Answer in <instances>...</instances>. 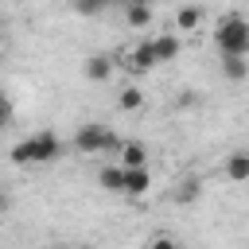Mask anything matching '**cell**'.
Listing matches in <instances>:
<instances>
[{
  "mask_svg": "<svg viewBox=\"0 0 249 249\" xmlns=\"http://www.w3.org/2000/svg\"><path fill=\"white\" fill-rule=\"evenodd\" d=\"M109 4H117V0H74V12L78 16H101Z\"/></svg>",
  "mask_w": 249,
  "mask_h": 249,
  "instance_id": "2e32d148",
  "label": "cell"
},
{
  "mask_svg": "<svg viewBox=\"0 0 249 249\" xmlns=\"http://www.w3.org/2000/svg\"><path fill=\"white\" fill-rule=\"evenodd\" d=\"M214 47L222 54H249V19L245 16H222L214 27Z\"/></svg>",
  "mask_w": 249,
  "mask_h": 249,
  "instance_id": "7a4b0ae2",
  "label": "cell"
},
{
  "mask_svg": "<svg viewBox=\"0 0 249 249\" xmlns=\"http://www.w3.org/2000/svg\"><path fill=\"white\" fill-rule=\"evenodd\" d=\"M175 23H179V31H195V27L202 23V12H198V8H179V12H175Z\"/></svg>",
  "mask_w": 249,
  "mask_h": 249,
  "instance_id": "5bb4252c",
  "label": "cell"
},
{
  "mask_svg": "<svg viewBox=\"0 0 249 249\" xmlns=\"http://www.w3.org/2000/svg\"><path fill=\"white\" fill-rule=\"evenodd\" d=\"M74 148H78L82 156H101V152L121 148V144H117V136H113L105 124H78V132H74Z\"/></svg>",
  "mask_w": 249,
  "mask_h": 249,
  "instance_id": "3957f363",
  "label": "cell"
},
{
  "mask_svg": "<svg viewBox=\"0 0 249 249\" xmlns=\"http://www.w3.org/2000/svg\"><path fill=\"white\" fill-rule=\"evenodd\" d=\"M152 43H156V58H160V66L175 62V58H179V51H183V43H179L175 35H156Z\"/></svg>",
  "mask_w": 249,
  "mask_h": 249,
  "instance_id": "9c48e42d",
  "label": "cell"
},
{
  "mask_svg": "<svg viewBox=\"0 0 249 249\" xmlns=\"http://www.w3.org/2000/svg\"><path fill=\"white\" fill-rule=\"evenodd\" d=\"M82 74H86L89 82H109V78H113V58H109V54H89L86 66H82Z\"/></svg>",
  "mask_w": 249,
  "mask_h": 249,
  "instance_id": "8992f818",
  "label": "cell"
},
{
  "mask_svg": "<svg viewBox=\"0 0 249 249\" xmlns=\"http://www.w3.org/2000/svg\"><path fill=\"white\" fill-rule=\"evenodd\" d=\"M140 4H156V0H140Z\"/></svg>",
  "mask_w": 249,
  "mask_h": 249,
  "instance_id": "ffe728a7",
  "label": "cell"
},
{
  "mask_svg": "<svg viewBox=\"0 0 249 249\" xmlns=\"http://www.w3.org/2000/svg\"><path fill=\"white\" fill-rule=\"evenodd\" d=\"M8 117H12V105H8V97H4V93H0V128H4V124H8Z\"/></svg>",
  "mask_w": 249,
  "mask_h": 249,
  "instance_id": "e0dca14e",
  "label": "cell"
},
{
  "mask_svg": "<svg viewBox=\"0 0 249 249\" xmlns=\"http://www.w3.org/2000/svg\"><path fill=\"white\" fill-rule=\"evenodd\" d=\"M117 152H121V167H140V163H148V148H144L140 140H124Z\"/></svg>",
  "mask_w": 249,
  "mask_h": 249,
  "instance_id": "8fae6325",
  "label": "cell"
},
{
  "mask_svg": "<svg viewBox=\"0 0 249 249\" xmlns=\"http://www.w3.org/2000/svg\"><path fill=\"white\" fill-rule=\"evenodd\" d=\"M117 105H121L124 113H136V109L144 105V93H140L136 86H124V89H121V97H117Z\"/></svg>",
  "mask_w": 249,
  "mask_h": 249,
  "instance_id": "4fadbf2b",
  "label": "cell"
},
{
  "mask_svg": "<svg viewBox=\"0 0 249 249\" xmlns=\"http://www.w3.org/2000/svg\"><path fill=\"white\" fill-rule=\"evenodd\" d=\"M97 183H101V191H109V195H124V167H121V163L101 167V171H97Z\"/></svg>",
  "mask_w": 249,
  "mask_h": 249,
  "instance_id": "ba28073f",
  "label": "cell"
},
{
  "mask_svg": "<svg viewBox=\"0 0 249 249\" xmlns=\"http://www.w3.org/2000/svg\"><path fill=\"white\" fill-rule=\"evenodd\" d=\"M8 206H12V198H8V195H4V191H0V218H4V214H8Z\"/></svg>",
  "mask_w": 249,
  "mask_h": 249,
  "instance_id": "d6986e66",
  "label": "cell"
},
{
  "mask_svg": "<svg viewBox=\"0 0 249 249\" xmlns=\"http://www.w3.org/2000/svg\"><path fill=\"white\" fill-rule=\"evenodd\" d=\"M198 187H202V183H198L195 175H187V179L179 183V191H175V202H195V198H198Z\"/></svg>",
  "mask_w": 249,
  "mask_h": 249,
  "instance_id": "9a60e30c",
  "label": "cell"
},
{
  "mask_svg": "<svg viewBox=\"0 0 249 249\" xmlns=\"http://www.w3.org/2000/svg\"><path fill=\"white\" fill-rule=\"evenodd\" d=\"M226 179L230 183H249V148H237L226 156Z\"/></svg>",
  "mask_w": 249,
  "mask_h": 249,
  "instance_id": "5b68a950",
  "label": "cell"
},
{
  "mask_svg": "<svg viewBox=\"0 0 249 249\" xmlns=\"http://www.w3.org/2000/svg\"><path fill=\"white\" fill-rule=\"evenodd\" d=\"M187 105H195V89H183L179 93V109H187Z\"/></svg>",
  "mask_w": 249,
  "mask_h": 249,
  "instance_id": "ac0fdd59",
  "label": "cell"
},
{
  "mask_svg": "<svg viewBox=\"0 0 249 249\" xmlns=\"http://www.w3.org/2000/svg\"><path fill=\"white\" fill-rule=\"evenodd\" d=\"M128 58H132V66H136V70H152V66H160V58H156V43H152V39L136 43Z\"/></svg>",
  "mask_w": 249,
  "mask_h": 249,
  "instance_id": "30bf717a",
  "label": "cell"
},
{
  "mask_svg": "<svg viewBox=\"0 0 249 249\" xmlns=\"http://www.w3.org/2000/svg\"><path fill=\"white\" fill-rule=\"evenodd\" d=\"M58 156H62V140H58L51 128L23 136V140L8 152V160H12L16 167H27V163H51V160H58Z\"/></svg>",
  "mask_w": 249,
  "mask_h": 249,
  "instance_id": "6da1fadb",
  "label": "cell"
},
{
  "mask_svg": "<svg viewBox=\"0 0 249 249\" xmlns=\"http://www.w3.org/2000/svg\"><path fill=\"white\" fill-rule=\"evenodd\" d=\"M148 191H152V171H148V163H140V167H124V195L140 198V195H148Z\"/></svg>",
  "mask_w": 249,
  "mask_h": 249,
  "instance_id": "277c9868",
  "label": "cell"
},
{
  "mask_svg": "<svg viewBox=\"0 0 249 249\" xmlns=\"http://www.w3.org/2000/svg\"><path fill=\"white\" fill-rule=\"evenodd\" d=\"M124 23H128V27H148V23H152V4L124 0Z\"/></svg>",
  "mask_w": 249,
  "mask_h": 249,
  "instance_id": "7c38bea8",
  "label": "cell"
},
{
  "mask_svg": "<svg viewBox=\"0 0 249 249\" xmlns=\"http://www.w3.org/2000/svg\"><path fill=\"white\" fill-rule=\"evenodd\" d=\"M222 74H226V82H245L249 78V54H222Z\"/></svg>",
  "mask_w": 249,
  "mask_h": 249,
  "instance_id": "52a82bcc",
  "label": "cell"
}]
</instances>
